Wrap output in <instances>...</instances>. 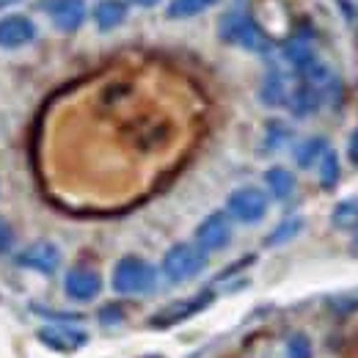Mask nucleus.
Here are the masks:
<instances>
[{
  "label": "nucleus",
  "mask_w": 358,
  "mask_h": 358,
  "mask_svg": "<svg viewBox=\"0 0 358 358\" xmlns=\"http://www.w3.org/2000/svg\"><path fill=\"white\" fill-rule=\"evenodd\" d=\"M320 102H322V91H317L314 86H309V83L301 80L295 89L289 91V102H287V108L292 110V116L306 119V116H312L314 110L320 108Z\"/></svg>",
  "instance_id": "obj_12"
},
{
  "label": "nucleus",
  "mask_w": 358,
  "mask_h": 358,
  "mask_svg": "<svg viewBox=\"0 0 358 358\" xmlns=\"http://www.w3.org/2000/svg\"><path fill=\"white\" fill-rule=\"evenodd\" d=\"M204 254L210 251H221L231 243V218L226 210L210 213L201 224L196 226V240H193Z\"/></svg>",
  "instance_id": "obj_5"
},
{
  "label": "nucleus",
  "mask_w": 358,
  "mask_h": 358,
  "mask_svg": "<svg viewBox=\"0 0 358 358\" xmlns=\"http://www.w3.org/2000/svg\"><path fill=\"white\" fill-rule=\"evenodd\" d=\"M270 199L265 190L254 187V185H245V187H237L229 193L226 199V213L229 218L240 221V224H259L265 215H268Z\"/></svg>",
  "instance_id": "obj_4"
},
{
  "label": "nucleus",
  "mask_w": 358,
  "mask_h": 358,
  "mask_svg": "<svg viewBox=\"0 0 358 358\" xmlns=\"http://www.w3.org/2000/svg\"><path fill=\"white\" fill-rule=\"evenodd\" d=\"M99 289H102V278H99L96 270H91V268L69 270L66 278H64V292H66L72 301H80V303L94 301V298L99 295Z\"/></svg>",
  "instance_id": "obj_10"
},
{
  "label": "nucleus",
  "mask_w": 358,
  "mask_h": 358,
  "mask_svg": "<svg viewBox=\"0 0 358 358\" xmlns=\"http://www.w3.org/2000/svg\"><path fill=\"white\" fill-rule=\"evenodd\" d=\"M11 243H14V234H11V226L6 224L3 218H0V254H6L8 248H11Z\"/></svg>",
  "instance_id": "obj_24"
},
{
  "label": "nucleus",
  "mask_w": 358,
  "mask_h": 358,
  "mask_svg": "<svg viewBox=\"0 0 358 358\" xmlns=\"http://www.w3.org/2000/svg\"><path fill=\"white\" fill-rule=\"evenodd\" d=\"M215 3H221V0H171L166 8V17L169 20H190V17L204 14Z\"/></svg>",
  "instance_id": "obj_19"
},
{
  "label": "nucleus",
  "mask_w": 358,
  "mask_h": 358,
  "mask_svg": "<svg viewBox=\"0 0 358 358\" xmlns=\"http://www.w3.org/2000/svg\"><path fill=\"white\" fill-rule=\"evenodd\" d=\"M331 224L342 231H358V196L342 199L334 213H331Z\"/></svg>",
  "instance_id": "obj_18"
},
{
  "label": "nucleus",
  "mask_w": 358,
  "mask_h": 358,
  "mask_svg": "<svg viewBox=\"0 0 358 358\" xmlns=\"http://www.w3.org/2000/svg\"><path fill=\"white\" fill-rule=\"evenodd\" d=\"M281 52H284V58H287V64L301 75L306 66H312L314 61H317V52H314V47L303 39V36H292V39H287L284 47H281Z\"/></svg>",
  "instance_id": "obj_14"
},
{
  "label": "nucleus",
  "mask_w": 358,
  "mask_h": 358,
  "mask_svg": "<svg viewBox=\"0 0 358 358\" xmlns=\"http://www.w3.org/2000/svg\"><path fill=\"white\" fill-rule=\"evenodd\" d=\"M348 157H350V163H353V166H358V127L353 130L350 141H348Z\"/></svg>",
  "instance_id": "obj_25"
},
{
  "label": "nucleus",
  "mask_w": 358,
  "mask_h": 358,
  "mask_svg": "<svg viewBox=\"0 0 358 358\" xmlns=\"http://www.w3.org/2000/svg\"><path fill=\"white\" fill-rule=\"evenodd\" d=\"M135 6H141V8H155L160 0H133Z\"/></svg>",
  "instance_id": "obj_26"
},
{
  "label": "nucleus",
  "mask_w": 358,
  "mask_h": 358,
  "mask_svg": "<svg viewBox=\"0 0 358 358\" xmlns=\"http://www.w3.org/2000/svg\"><path fill=\"white\" fill-rule=\"evenodd\" d=\"M39 339L50 350L72 353V350H78L89 342V334L78 331V328H66V325H45V328H39Z\"/></svg>",
  "instance_id": "obj_11"
},
{
  "label": "nucleus",
  "mask_w": 358,
  "mask_h": 358,
  "mask_svg": "<svg viewBox=\"0 0 358 358\" xmlns=\"http://www.w3.org/2000/svg\"><path fill=\"white\" fill-rule=\"evenodd\" d=\"M204 268H207V254L196 243H177L163 257V275L174 284L196 278Z\"/></svg>",
  "instance_id": "obj_3"
},
{
  "label": "nucleus",
  "mask_w": 358,
  "mask_h": 358,
  "mask_svg": "<svg viewBox=\"0 0 358 358\" xmlns=\"http://www.w3.org/2000/svg\"><path fill=\"white\" fill-rule=\"evenodd\" d=\"M210 301H213V292H199L196 298H182V301H174V303L163 306L160 312H155L149 322H152V328H171L177 322H185L187 317L199 314L201 309H207Z\"/></svg>",
  "instance_id": "obj_7"
},
{
  "label": "nucleus",
  "mask_w": 358,
  "mask_h": 358,
  "mask_svg": "<svg viewBox=\"0 0 358 358\" xmlns=\"http://www.w3.org/2000/svg\"><path fill=\"white\" fill-rule=\"evenodd\" d=\"M320 185L325 187V190H334L336 187V182L342 177V166H339V155L334 152V149H325V155L320 157Z\"/></svg>",
  "instance_id": "obj_20"
},
{
  "label": "nucleus",
  "mask_w": 358,
  "mask_h": 358,
  "mask_svg": "<svg viewBox=\"0 0 358 358\" xmlns=\"http://www.w3.org/2000/svg\"><path fill=\"white\" fill-rule=\"evenodd\" d=\"M127 0H99L94 6V22L99 31H113L127 20Z\"/></svg>",
  "instance_id": "obj_13"
},
{
  "label": "nucleus",
  "mask_w": 358,
  "mask_h": 358,
  "mask_svg": "<svg viewBox=\"0 0 358 358\" xmlns=\"http://www.w3.org/2000/svg\"><path fill=\"white\" fill-rule=\"evenodd\" d=\"M287 358H312V345L303 334H292L287 339Z\"/></svg>",
  "instance_id": "obj_23"
},
{
  "label": "nucleus",
  "mask_w": 358,
  "mask_h": 358,
  "mask_svg": "<svg viewBox=\"0 0 358 358\" xmlns=\"http://www.w3.org/2000/svg\"><path fill=\"white\" fill-rule=\"evenodd\" d=\"M14 3H20V0H0V11H3V8H11Z\"/></svg>",
  "instance_id": "obj_27"
},
{
  "label": "nucleus",
  "mask_w": 358,
  "mask_h": 358,
  "mask_svg": "<svg viewBox=\"0 0 358 358\" xmlns=\"http://www.w3.org/2000/svg\"><path fill=\"white\" fill-rule=\"evenodd\" d=\"M17 265L28 270H36V273H45V275H52L58 265H61V251L58 245L47 243V240H39L34 245H28L25 251L17 254Z\"/></svg>",
  "instance_id": "obj_9"
},
{
  "label": "nucleus",
  "mask_w": 358,
  "mask_h": 358,
  "mask_svg": "<svg viewBox=\"0 0 358 358\" xmlns=\"http://www.w3.org/2000/svg\"><path fill=\"white\" fill-rule=\"evenodd\" d=\"M39 8L45 14H50L52 25L58 31H64V34H75L83 25L86 11H89L86 0H42Z\"/></svg>",
  "instance_id": "obj_6"
},
{
  "label": "nucleus",
  "mask_w": 358,
  "mask_h": 358,
  "mask_svg": "<svg viewBox=\"0 0 358 358\" xmlns=\"http://www.w3.org/2000/svg\"><path fill=\"white\" fill-rule=\"evenodd\" d=\"M265 185H268L270 196L278 199V201H287V199L295 193V177H292V171L284 169V166H273V169H268Z\"/></svg>",
  "instance_id": "obj_16"
},
{
  "label": "nucleus",
  "mask_w": 358,
  "mask_h": 358,
  "mask_svg": "<svg viewBox=\"0 0 358 358\" xmlns=\"http://www.w3.org/2000/svg\"><path fill=\"white\" fill-rule=\"evenodd\" d=\"M289 83H287V75L281 72H268L262 86H259V96L262 102L270 105V108H278V105H287L289 102Z\"/></svg>",
  "instance_id": "obj_15"
},
{
  "label": "nucleus",
  "mask_w": 358,
  "mask_h": 358,
  "mask_svg": "<svg viewBox=\"0 0 358 358\" xmlns=\"http://www.w3.org/2000/svg\"><path fill=\"white\" fill-rule=\"evenodd\" d=\"M325 149H328V141H325V138H320V135L306 138V141H301V143L295 146V163H298L301 169H312V166L320 163V157L325 155Z\"/></svg>",
  "instance_id": "obj_17"
},
{
  "label": "nucleus",
  "mask_w": 358,
  "mask_h": 358,
  "mask_svg": "<svg viewBox=\"0 0 358 358\" xmlns=\"http://www.w3.org/2000/svg\"><path fill=\"white\" fill-rule=\"evenodd\" d=\"M301 229H303V218H287V221H281V224L270 231L265 245H284V243H289L292 237H298Z\"/></svg>",
  "instance_id": "obj_21"
},
{
  "label": "nucleus",
  "mask_w": 358,
  "mask_h": 358,
  "mask_svg": "<svg viewBox=\"0 0 358 358\" xmlns=\"http://www.w3.org/2000/svg\"><path fill=\"white\" fill-rule=\"evenodd\" d=\"M36 39V25L25 14H6L0 20V47L3 50H20Z\"/></svg>",
  "instance_id": "obj_8"
},
{
  "label": "nucleus",
  "mask_w": 358,
  "mask_h": 358,
  "mask_svg": "<svg viewBox=\"0 0 358 358\" xmlns=\"http://www.w3.org/2000/svg\"><path fill=\"white\" fill-rule=\"evenodd\" d=\"M110 287L119 295H149L157 287V270L141 257H124L113 268Z\"/></svg>",
  "instance_id": "obj_2"
},
{
  "label": "nucleus",
  "mask_w": 358,
  "mask_h": 358,
  "mask_svg": "<svg viewBox=\"0 0 358 358\" xmlns=\"http://www.w3.org/2000/svg\"><path fill=\"white\" fill-rule=\"evenodd\" d=\"M289 138H292V130H289L284 122H268V130H265V143H268V149L284 146Z\"/></svg>",
  "instance_id": "obj_22"
},
{
  "label": "nucleus",
  "mask_w": 358,
  "mask_h": 358,
  "mask_svg": "<svg viewBox=\"0 0 358 358\" xmlns=\"http://www.w3.org/2000/svg\"><path fill=\"white\" fill-rule=\"evenodd\" d=\"M218 36L224 39L226 45L243 47V50H251V52H268L270 50V42L268 36L262 34V28L240 8L226 11L224 17L218 20Z\"/></svg>",
  "instance_id": "obj_1"
}]
</instances>
